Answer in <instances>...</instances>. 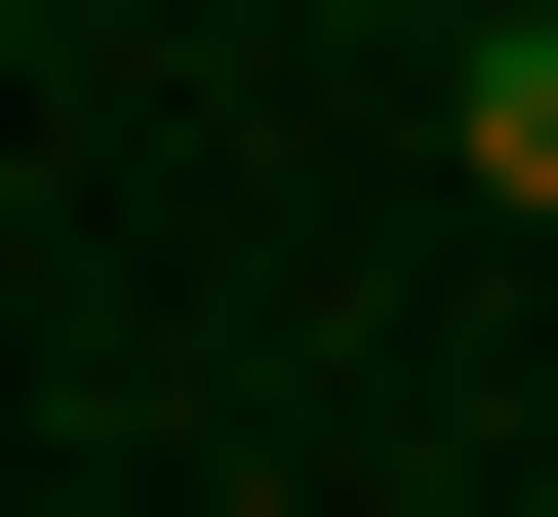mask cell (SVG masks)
<instances>
[{"instance_id":"1","label":"cell","mask_w":558,"mask_h":517,"mask_svg":"<svg viewBox=\"0 0 558 517\" xmlns=\"http://www.w3.org/2000/svg\"><path fill=\"white\" fill-rule=\"evenodd\" d=\"M439 160H478V199L558 239V0H478V40H439Z\"/></svg>"}]
</instances>
